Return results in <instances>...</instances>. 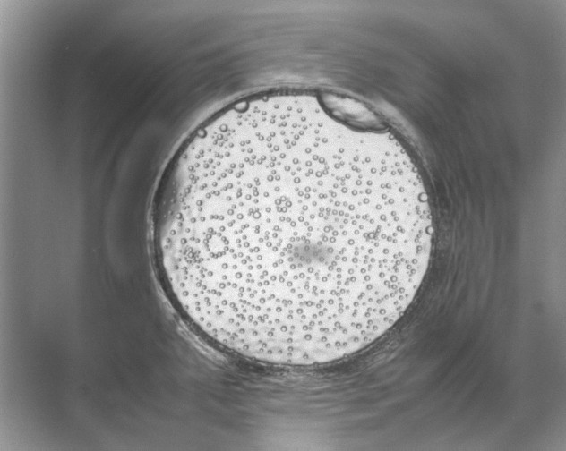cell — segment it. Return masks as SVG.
Segmentation results:
<instances>
[{
	"label": "cell",
	"instance_id": "1",
	"mask_svg": "<svg viewBox=\"0 0 566 451\" xmlns=\"http://www.w3.org/2000/svg\"><path fill=\"white\" fill-rule=\"evenodd\" d=\"M162 234L197 329L294 355L393 325L423 279L432 218L384 134L314 98L279 97L231 108L192 136Z\"/></svg>",
	"mask_w": 566,
	"mask_h": 451
}]
</instances>
